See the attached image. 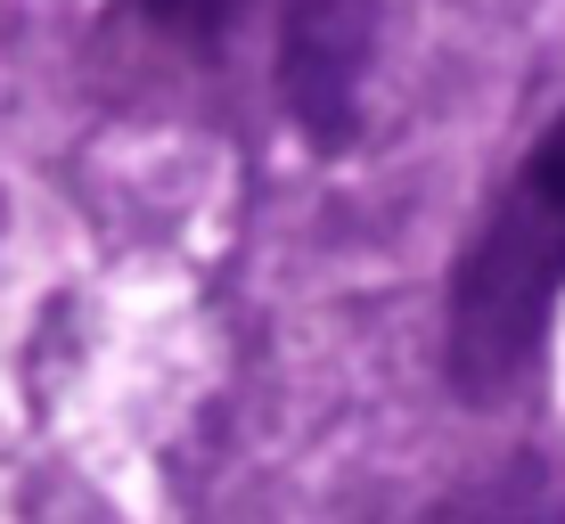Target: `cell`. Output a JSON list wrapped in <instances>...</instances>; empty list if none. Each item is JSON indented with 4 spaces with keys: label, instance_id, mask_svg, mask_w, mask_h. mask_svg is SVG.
<instances>
[{
    "label": "cell",
    "instance_id": "cell-1",
    "mask_svg": "<svg viewBox=\"0 0 565 524\" xmlns=\"http://www.w3.org/2000/svg\"><path fill=\"white\" fill-rule=\"evenodd\" d=\"M565 303V107L516 157L443 287V377L467 410H500L533 385Z\"/></svg>",
    "mask_w": 565,
    "mask_h": 524
},
{
    "label": "cell",
    "instance_id": "cell-2",
    "mask_svg": "<svg viewBox=\"0 0 565 524\" xmlns=\"http://www.w3.org/2000/svg\"><path fill=\"white\" fill-rule=\"evenodd\" d=\"M377 0H279V99L320 157L353 148L377 66Z\"/></svg>",
    "mask_w": 565,
    "mask_h": 524
},
{
    "label": "cell",
    "instance_id": "cell-3",
    "mask_svg": "<svg viewBox=\"0 0 565 524\" xmlns=\"http://www.w3.org/2000/svg\"><path fill=\"white\" fill-rule=\"evenodd\" d=\"M131 17L156 33V42L189 50V57H222L238 42V25L255 17V0H124Z\"/></svg>",
    "mask_w": 565,
    "mask_h": 524
}]
</instances>
